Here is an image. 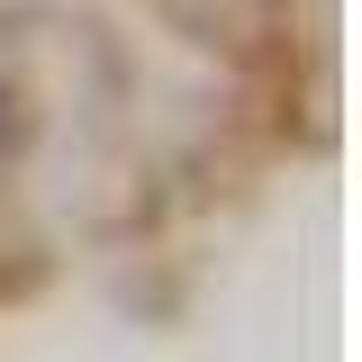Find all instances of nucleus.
<instances>
[{"label": "nucleus", "instance_id": "1", "mask_svg": "<svg viewBox=\"0 0 362 362\" xmlns=\"http://www.w3.org/2000/svg\"><path fill=\"white\" fill-rule=\"evenodd\" d=\"M0 127H9V90H0Z\"/></svg>", "mask_w": 362, "mask_h": 362}]
</instances>
